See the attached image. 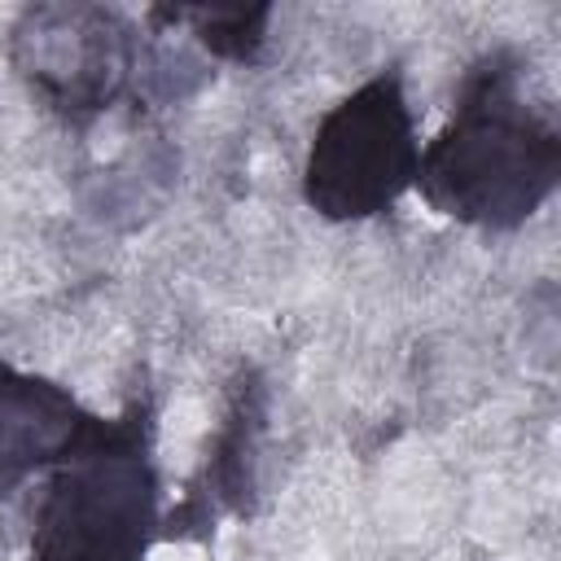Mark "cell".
I'll return each instance as SVG.
<instances>
[{
    "label": "cell",
    "instance_id": "1",
    "mask_svg": "<svg viewBox=\"0 0 561 561\" xmlns=\"http://www.w3.org/2000/svg\"><path fill=\"white\" fill-rule=\"evenodd\" d=\"M430 210L482 228H522L561 184V123L522 88L513 48L482 53L460 79L443 131L421 149L416 180Z\"/></svg>",
    "mask_w": 561,
    "mask_h": 561
},
{
    "label": "cell",
    "instance_id": "2",
    "mask_svg": "<svg viewBox=\"0 0 561 561\" xmlns=\"http://www.w3.org/2000/svg\"><path fill=\"white\" fill-rule=\"evenodd\" d=\"M158 535L153 403L131 394L48 469L31 517V561H149Z\"/></svg>",
    "mask_w": 561,
    "mask_h": 561
},
{
    "label": "cell",
    "instance_id": "3",
    "mask_svg": "<svg viewBox=\"0 0 561 561\" xmlns=\"http://www.w3.org/2000/svg\"><path fill=\"white\" fill-rule=\"evenodd\" d=\"M416 158L421 145L403 75L386 66L316 123L302 158V202L329 224L377 219L412 188Z\"/></svg>",
    "mask_w": 561,
    "mask_h": 561
},
{
    "label": "cell",
    "instance_id": "4",
    "mask_svg": "<svg viewBox=\"0 0 561 561\" xmlns=\"http://www.w3.org/2000/svg\"><path fill=\"white\" fill-rule=\"evenodd\" d=\"M9 61L48 110L88 123L145 75V44L110 4H31L9 31Z\"/></svg>",
    "mask_w": 561,
    "mask_h": 561
},
{
    "label": "cell",
    "instance_id": "5",
    "mask_svg": "<svg viewBox=\"0 0 561 561\" xmlns=\"http://www.w3.org/2000/svg\"><path fill=\"white\" fill-rule=\"evenodd\" d=\"M259 421H263V381L254 373H241V381L232 386V403H228V421L215 438L210 451V482L215 495L232 508L245 504L250 491V460H254V438H259Z\"/></svg>",
    "mask_w": 561,
    "mask_h": 561
},
{
    "label": "cell",
    "instance_id": "6",
    "mask_svg": "<svg viewBox=\"0 0 561 561\" xmlns=\"http://www.w3.org/2000/svg\"><path fill=\"white\" fill-rule=\"evenodd\" d=\"M149 22H167V26H193L197 44L219 57V61H237V66H254L263 57L267 44V22H272V4H215V9H149Z\"/></svg>",
    "mask_w": 561,
    "mask_h": 561
}]
</instances>
